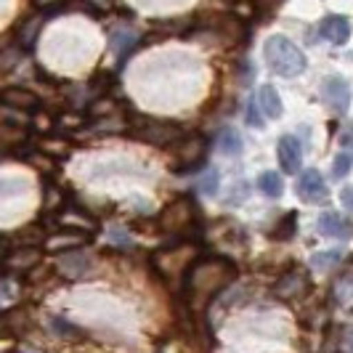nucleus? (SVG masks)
Returning <instances> with one entry per match:
<instances>
[{
  "instance_id": "nucleus-1",
  "label": "nucleus",
  "mask_w": 353,
  "mask_h": 353,
  "mask_svg": "<svg viewBox=\"0 0 353 353\" xmlns=\"http://www.w3.org/2000/svg\"><path fill=\"white\" fill-rule=\"evenodd\" d=\"M236 263L226 255H196L189 263L181 290H183V301L189 305L192 314H199L210 305L234 279H236Z\"/></svg>"
},
{
  "instance_id": "nucleus-2",
  "label": "nucleus",
  "mask_w": 353,
  "mask_h": 353,
  "mask_svg": "<svg viewBox=\"0 0 353 353\" xmlns=\"http://www.w3.org/2000/svg\"><path fill=\"white\" fill-rule=\"evenodd\" d=\"M125 133L139 143H149V146H162V149H173L183 136V125L173 120V117H152V114H141L133 117L125 125Z\"/></svg>"
},
{
  "instance_id": "nucleus-3",
  "label": "nucleus",
  "mask_w": 353,
  "mask_h": 353,
  "mask_svg": "<svg viewBox=\"0 0 353 353\" xmlns=\"http://www.w3.org/2000/svg\"><path fill=\"white\" fill-rule=\"evenodd\" d=\"M157 229L168 236H176V239L196 236L202 231L196 202L192 196H178L173 202H168L157 215Z\"/></svg>"
},
{
  "instance_id": "nucleus-4",
  "label": "nucleus",
  "mask_w": 353,
  "mask_h": 353,
  "mask_svg": "<svg viewBox=\"0 0 353 353\" xmlns=\"http://www.w3.org/2000/svg\"><path fill=\"white\" fill-rule=\"evenodd\" d=\"M263 59L265 64H268V70L274 72V74H279V77H287V80L303 74L305 67H308V61H305L301 48L284 35H271L265 40Z\"/></svg>"
},
{
  "instance_id": "nucleus-5",
  "label": "nucleus",
  "mask_w": 353,
  "mask_h": 353,
  "mask_svg": "<svg viewBox=\"0 0 353 353\" xmlns=\"http://www.w3.org/2000/svg\"><path fill=\"white\" fill-rule=\"evenodd\" d=\"M208 152H210V139L205 133H186L181 141L173 146V162L170 170L176 176H189L205 168L208 162Z\"/></svg>"
},
{
  "instance_id": "nucleus-6",
  "label": "nucleus",
  "mask_w": 353,
  "mask_h": 353,
  "mask_svg": "<svg viewBox=\"0 0 353 353\" xmlns=\"http://www.w3.org/2000/svg\"><path fill=\"white\" fill-rule=\"evenodd\" d=\"M90 242H93V231L61 223V226H56L53 234L46 236L43 248L48 250V252H74V250L88 248Z\"/></svg>"
},
{
  "instance_id": "nucleus-7",
  "label": "nucleus",
  "mask_w": 353,
  "mask_h": 353,
  "mask_svg": "<svg viewBox=\"0 0 353 353\" xmlns=\"http://www.w3.org/2000/svg\"><path fill=\"white\" fill-rule=\"evenodd\" d=\"M308 290H314L308 271L301 268V265H295V268L284 271L282 276L274 282L271 295L279 298V301H298V298H303V295H308Z\"/></svg>"
},
{
  "instance_id": "nucleus-8",
  "label": "nucleus",
  "mask_w": 353,
  "mask_h": 353,
  "mask_svg": "<svg viewBox=\"0 0 353 353\" xmlns=\"http://www.w3.org/2000/svg\"><path fill=\"white\" fill-rule=\"evenodd\" d=\"M321 99L327 101V106L337 112V114H343V112H348V106H351V85H348V80L345 77H340V74H332V77H327L324 80V85H321Z\"/></svg>"
},
{
  "instance_id": "nucleus-9",
  "label": "nucleus",
  "mask_w": 353,
  "mask_h": 353,
  "mask_svg": "<svg viewBox=\"0 0 353 353\" xmlns=\"http://www.w3.org/2000/svg\"><path fill=\"white\" fill-rule=\"evenodd\" d=\"M295 194L301 196L303 202L316 205V202H324V199H327L330 189H327V183H324V176L319 173L316 168H311V170L301 173L298 183H295Z\"/></svg>"
},
{
  "instance_id": "nucleus-10",
  "label": "nucleus",
  "mask_w": 353,
  "mask_h": 353,
  "mask_svg": "<svg viewBox=\"0 0 353 353\" xmlns=\"http://www.w3.org/2000/svg\"><path fill=\"white\" fill-rule=\"evenodd\" d=\"M276 157H279V165H282L284 173L295 176L303 165V143L295 136H282L279 143H276Z\"/></svg>"
},
{
  "instance_id": "nucleus-11",
  "label": "nucleus",
  "mask_w": 353,
  "mask_h": 353,
  "mask_svg": "<svg viewBox=\"0 0 353 353\" xmlns=\"http://www.w3.org/2000/svg\"><path fill=\"white\" fill-rule=\"evenodd\" d=\"M319 37L332 43V46H345L351 40V21L340 14H332V17L321 19L319 24Z\"/></svg>"
},
{
  "instance_id": "nucleus-12",
  "label": "nucleus",
  "mask_w": 353,
  "mask_h": 353,
  "mask_svg": "<svg viewBox=\"0 0 353 353\" xmlns=\"http://www.w3.org/2000/svg\"><path fill=\"white\" fill-rule=\"evenodd\" d=\"M319 234L321 236H330V239H351L353 226L348 218H343L335 210H324L319 215Z\"/></svg>"
},
{
  "instance_id": "nucleus-13",
  "label": "nucleus",
  "mask_w": 353,
  "mask_h": 353,
  "mask_svg": "<svg viewBox=\"0 0 353 353\" xmlns=\"http://www.w3.org/2000/svg\"><path fill=\"white\" fill-rule=\"evenodd\" d=\"M0 101L6 106H11V109H19V112H37L40 109V99H37L32 90L27 88H6L0 93Z\"/></svg>"
},
{
  "instance_id": "nucleus-14",
  "label": "nucleus",
  "mask_w": 353,
  "mask_h": 353,
  "mask_svg": "<svg viewBox=\"0 0 353 353\" xmlns=\"http://www.w3.org/2000/svg\"><path fill=\"white\" fill-rule=\"evenodd\" d=\"M258 106H261V112H263V117L268 120H279L284 114V104H282V96H279V90L274 88V85H261L258 90Z\"/></svg>"
},
{
  "instance_id": "nucleus-15",
  "label": "nucleus",
  "mask_w": 353,
  "mask_h": 353,
  "mask_svg": "<svg viewBox=\"0 0 353 353\" xmlns=\"http://www.w3.org/2000/svg\"><path fill=\"white\" fill-rule=\"evenodd\" d=\"M40 261V250L35 248H14L6 261H3V268H19V271H32Z\"/></svg>"
},
{
  "instance_id": "nucleus-16",
  "label": "nucleus",
  "mask_w": 353,
  "mask_h": 353,
  "mask_svg": "<svg viewBox=\"0 0 353 353\" xmlns=\"http://www.w3.org/2000/svg\"><path fill=\"white\" fill-rule=\"evenodd\" d=\"M295 234H298V212L295 210L282 215L271 229H265V236H268L271 242H290Z\"/></svg>"
},
{
  "instance_id": "nucleus-17",
  "label": "nucleus",
  "mask_w": 353,
  "mask_h": 353,
  "mask_svg": "<svg viewBox=\"0 0 353 353\" xmlns=\"http://www.w3.org/2000/svg\"><path fill=\"white\" fill-rule=\"evenodd\" d=\"M245 149V141H242V133L236 128H223L221 136H218V152L223 157H239Z\"/></svg>"
},
{
  "instance_id": "nucleus-18",
  "label": "nucleus",
  "mask_w": 353,
  "mask_h": 353,
  "mask_svg": "<svg viewBox=\"0 0 353 353\" xmlns=\"http://www.w3.org/2000/svg\"><path fill=\"white\" fill-rule=\"evenodd\" d=\"M67 192L59 186V183H53L48 181L46 186H43V210L46 212H53V215H59V212L64 210V205H67Z\"/></svg>"
},
{
  "instance_id": "nucleus-19",
  "label": "nucleus",
  "mask_w": 353,
  "mask_h": 353,
  "mask_svg": "<svg viewBox=\"0 0 353 353\" xmlns=\"http://www.w3.org/2000/svg\"><path fill=\"white\" fill-rule=\"evenodd\" d=\"M40 27H43V17H30L27 21H21V27L17 30V40L21 48H32L37 43V35H40Z\"/></svg>"
},
{
  "instance_id": "nucleus-20",
  "label": "nucleus",
  "mask_w": 353,
  "mask_h": 353,
  "mask_svg": "<svg viewBox=\"0 0 353 353\" xmlns=\"http://www.w3.org/2000/svg\"><path fill=\"white\" fill-rule=\"evenodd\" d=\"M258 189H261V194L268 196V199H279L284 194V181L279 173H274V170H265L258 176Z\"/></svg>"
},
{
  "instance_id": "nucleus-21",
  "label": "nucleus",
  "mask_w": 353,
  "mask_h": 353,
  "mask_svg": "<svg viewBox=\"0 0 353 353\" xmlns=\"http://www.w3.org/2000/svg\"><path fill=\"white\" fill-rule=\"evenodd\" d=\"M46 236H48V234L40 229V223H30L27 229L19 231L14 239L21 242L19 248H37V245H43V242H46Z\"/></svg>"
},
{
  "instance_id": "nucleus-22",
  "label": "nucleus",
  "mask_w": 353,
  "mask_h": 353,
  "mask_svg": "<svg viewBox=\"0 0 353 353\" xmlns=\"http://www.w3.org/2000/svg\"><path fill=\"white\" fill-rule=\"evenodd\" d=\"M340 261H343V252H340V250H324V252H314V255H311V268H316V271H330V268H335Z\"/></svg>"
},
{
  "instance_id": "nucleus-23",
  "label": "nucleus",
  "mask_w": 353,
  "mask_h": 353,
  "mask_svg": "<svg viewBox=\"0 0 353 353\" xmlns=\"http://www.w3.org/2000/svg\"><path fill=\"white\" fill-rule=\"evenodd\" d=\"M112 88H117V77L112 74V72H96L93 77H90V90L96 93V96H106ZM93 96V99H96Z\"/></svg>"
},
{
  "instance_id": "nucleus-24",
  "label": "nucleus",
  "mask_w": 353,
  "mask_h": 353,
  "mask_svg": "<svg viewBox=\"0 0 353 353\" xmlns=\"http://www.w3.org/2000/svg\"><path fill=\"white\" fill-rule=\"evenodd\" d=\"M353 170V152H337L332 159V181H343Z\"/></svg>"
},
{
  "instance_id": "nucleus-25",
  "label": "nucleus",
  "mask_w": 353,
  "mask_h": 353,
  "mask_svg": "<svg viewBox=\"0 0 353 353\" xmlns=\"http://www.w3.org/2000/svg\"><path fill=\"white\" fill-rule=\"evenodd\" d=\"M218 186H221V173L215 168H208L205 176L199 178V192L210 199V196L218 194Z\"/></svg>"
},
{
  "instance_id": "nucleus-26",
  "label": "nucleus",
  "mask_w": 353,
  "mask_h": 353,
  "mask_svg": "<svg viewBox=\"0 0 353 353\" xmlns=\"http://www.w3.org/2000/svg\"><path fill=\"white\" fill-rule=\"evenodd\" d=\"M245 123L250 128H255V130H261L263 128V112H261V106H258V99L255 96H250L248 99V106H245Z\"/></svg>"
},
{
  "instance_id": "nucleus-27",
  "label": "nucleus",
  "mask_w": 353,
  "mask_h": 353,
  "mask_svg": "<svg viewBox=\"0 0 353 353\" xmlns=\"http://www.w3.org/2000/svg\"><path fill=\"white\" fill-rule=\"evenodd\" d=\"M248 196H250L248 181H236V183L231 186V194L226 196V205H242Z\"/></svg>"
},
{
  "instance_id": "nucleus-28",
  "label": "nucleus",
  "mask_w": 353,
  "mask_h": 353,
  "mask_svg": "<svg viewBox=\"0 0 353 353\" xmlns=\"http://www.w3.org/2000/svg\"><path fill=\"white\" fill-rule=\"evenodd\" d=\"M51 324H53V330H61L59 335H72V337H77L80 332H83L80 327H74V324H67L64 319H53Z\"/></svg>"
},
{
  "instance_id": "nucleus-29",
  "label": "nucleus",
  "mask_w": 353,
  "mask_h": 353,
  "mask_svg": "<svg viewBox=\"0 0 353 353\" xmlns=\"http://www.w3.org/2000/svg\"><path fill=\"white\" fill-rule=\"evenodd\" d=\"M37 11H53L56 6H64V0H32Z\"/></svg>"
},
{
  "instance_id": "nucleus-30",
  "label": "nucleus",
  "mask_w": 353,
  "mask_h": 353,
  "mask_svg": "<svg viewBox=\"0 0 353 353\" xmlns=\"http://www.w3.org/2000/svg\"><path fill=\"white\" fill-rule=\"evenodd\" d=\"M340 202L345 205V210L353 212V183H351V186H345V189L340 192Z\"/></svg>"
},
{
  "instance_id": "nucleus-31",
  "label": "nucleus",
  "mask_w": 353,
  "mask_h": 353,
  "mask_svg": "<svg viewBox=\"0 0 353 353\" xmlns=\"http://www.w3.org/2000/svg\"><path fill=\"white\" fill-rule=\"evenodd\" d=\"M340 143H343V146H353V123L343 128V133H340Z\"/></svg>"
},
{
  "instance_id": "nucleus-32",
  "label": "nucleus",
  "mask_w": 353,
  "mask_h": 353,
  "mask_svg": "<svg viewBox=\"0 0 353 353\" xmlns=\"http://www.w3.org/2000/svg\"><path fill=\"white\" fill-rule=\"evenodd\" d=\"M345 348H348V353H353V330L345 332Z\"/></svg>"
}]
</instances>
